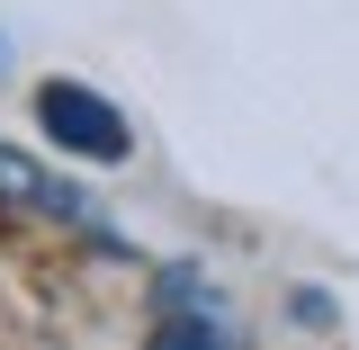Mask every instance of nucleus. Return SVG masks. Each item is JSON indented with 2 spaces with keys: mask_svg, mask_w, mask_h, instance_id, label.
<instances>
[{
  "mask_svg": "<svg viewBox=\"0 0 359 350\" xmlns=\"http://www.w3.org/2000/svg\"><path fill=\"white\" fill-rule=\"evenodd\" d=\"M180 288H189V306L171 297V314L153 323V350H243L233 314H224L216 297H198V278H180Z\"/></svg>",
  "mask_w": 359,
  "mask_h": 350,
  "instance_id": "7ed1b4c3",
  "label": "nucleus"
},
{
  "mask_svg": "<svg viewBox=\"0 0 359 350\" xmlns=\"http://www.w3.org/2000/svg\"><path fill=\"white\" fill-rule=\"evenodd\" d=\"M0 72H9V27H0Z\"/></svg>",
  "mask_w": 359,
  "mask_h": 350,
  "instance_id": "20e7f679",
  "label": "nucleus"
},
{
  "mask_svg": "<svg viewBox=\"0 0 359 350\" xmlns=\"http://www.w3.org/2000/svg\"><path fill=\"white\" fill-rule=\"evenodd\" d=\"M36 126L54 153H72V162H126L135 153V126L117 117V99H99L90 81H36Z\"/></svg>",
  "mask_w": 359,
  "mask_h": 350,
  "instance_id": "f03ea898",
  "label": "nucleus"
},
{
  "mask_svg": "<svg viewBox=\"0 0 359 350\" xmlns=\"http://www.w3.org/2000/svg\"><path fill=\"white\" fill-rule=\"evenodd\" d=\"M0 216H9V224H81L90 243L117 252V224L99 216V198H90L72 171H45L36 153L9 144V135H0Z\"/></svg>",
  "mask_w": 359,
  "mask_h": 350,
  "instance_id": "f257e3e1",
  "label": "nucleus"
}]
</instances>
